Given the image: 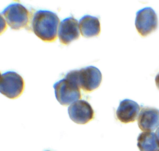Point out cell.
<instances>
[{"mask_svg":"<svg viewBox=\"0 0 159 151\" xmlns=\"http://www.w3.org/2000/svg\"><path fill=\"white\" fill-rule=\"evenodd\" d=\"M60 20L56 13L48 10H40L32 18V30L44 42H52L57 38Z\"/></svg>","mask_w":159,"mask_h":151,"instance_id":"6da1fadb","label":"cell"},{"mask_svg":"<svg viewBox=\"0 0 159 151\" xmlns=\"http://www.w3.org/2000/svg\"><path fill=\"white\" fill-rule=\"evenodd\" d=\"M66 76L77 82L79 87L85 92H91L97 89L102 79L101 72L93 66L73 70Z\"/></svg>","mask_w":159,"mask_h":151,"instance_id":"7a4b0ae2","label":"cell"},{"mask_svg":"<svg viewBox=\"0 0 159 151\" xmlns=\"http://www.w3.org/2000/svg\"><path fill=\"white\" fill-rule=\"evenodd\" d=\"M53 87L56 98L61 105H70L81 98L78 84L67 76L56 83Z\"/></svg>","mask_w":159,"mask_h":151,"instance_id":"3957f363","label":"cell"},{"mask_svg":"<svg viewBox=\"0 0 159 151\" xmlns=\"http://www.w3.org/2000/svg\"><path fill=\"white\" fill-rule=\"evenodd\" d=\"M8 25L15 30L25 28L30 21L29 11L24 6L19 3H13L7 7L1 13Z\"/></svg>","mask_w":159,"mask_h":151,"instance_id":"277c9868","label":"cell"},{"mask_svg":"<svg viewBox=\"0 0 159 151\" xmlns=\"http://www.w3.org/2000/svg\"><path fill=\"white\" fill-rule=\"evenodd\" d=\"M24 89V79L17 73L9 71L1 75L0 91L7 98H16L22 95Z\"/></svg>","mask_w":159,"mask_h":151,"instance_id":"5b68a950","label":"cell"},{"mask_svg":"<svg viewBox=\"0 0 159 151\" xmlns=\"http://www.w3.org/2000/svg\"><path fill=\"white\" fill-rule=\"evenodd\" d=\"M158 17L156 12L151 7H145L136 13L135 25L139 33L147 36L155 31L158 27Z\"/></svg>","mask_w":159,"mask_h":151,"instance_id":"8992f818","label":"cell"},{"mask_svg":"<svg viewBox=\"0 0 159 151\" xmlns=\"http://www.w3.org/2000/svg\"><path fill=\"white\" fill-rule=\"evenodd\" d=\"M71 120L76 124L84 125L93 120L94 112L91 104L84 100H80L72 103L68 109Z\"/></svg>","mask_w":159,"mask_h":151,"instance_id":"52a82bcc","label":"cell"},{"mask_svg":"<svg viewBox=\"0 0 159 151\" xmlns=\"http://www.w3.org/2000/svg\"><path fill=\"white\" fill-rule=\"evenodd\" d=\"M79 21L73 17H69L60 22L58 36L61 43L68 45L80 36Z\"/></svg>","mask_w":159,"mask_h":151,"instance_id":"ba28073f","label":"cell"},{"mask_svg":"<svg viewBox=\"0 0 159 151\" xmlns=\"http://www.w3.org/2000/svg\"><path fill=\"white\" fill-rule=\"evenodd\" d=\"M138 124L142 131L155 130L159 126V110L153 107H143L139 115Z\"/></svg>","mask_w":159,"mask_h":151,"instance_id":"9c48e42d","label":"cell"},{"mask_svg":"<svg viewBox=\"0 0 159 151\" xmlns=\"http://www.w3.org/2000/svg\"><path fill=\"white\" fill-rule=\"evenodd\" d=\"M140 106L138 103L129 99H125L120 102L116 111L118 120L124 124L134 122L137 119Z\"/></svg>","mask_w":159,"mask_h":151,"instance_id":"30bf717a","label":"cell"},{"mask_svg":"<svg viewBox=\"0 0 159 151\" xmlns=\"http://www.w3.org/2000/svg\"><path fill=\"white\" fill-rule=\"evenodd\" d=\"M79 27L82 35L86 38L98 36L100 32L98 18L90 15H85L80 19Z\"/></svg>","mask_w":159,"mask_h":151,"instance_id":"8fae6325","label":"cell"},{"mask_svg":"<svg viewBox=\"0 0 159 151\" xmlns=\"http://www.w3.org/2000/svg\"><path fill=\"white\" fill-rule=\"evenodd\" d=\"M137 141V146L140 151H157L158 150V144L154 132L144 131L140 133Z\"/></svg>","mask_w":159,"mask_h":151,"instance_id":"7c38bea8","label":"cell"},{"mask_svg":"<svg viewBox=\"0 0 159 151\" xmlns=\"http://www.w3.org/2000/svg\"><path fill=\"white\" fill-rule=\"evenodd\" d=\"M155 136H156V140H157V144H158V147H159V127L155 131Z\"/></svg>","mask_w":159,"mask_h":151,"instance_id":"4fadbf2b","label":"cell"},{"mask_svg":"<svg viewBox=\"0 0 159 151\" xmlns=\"http://www.w3.org/2000/svg\"><path fill=\"white\" fill-rule=\"evenodd\" d=\"M155 83H156V86L159 89V72L158 74L156 75L155 78Z\"/></svg>","mask_w":159,"mask_h":151,"instance_id":"5bb4252c","label":"cell"},{"mask_svg":"<svg viewBox=\"0 0 159 151\" xmlns=\"http://www.w3.org/2000/svg\"><path fill=\"white\" fill-rule=\"evenodd\" d=\"M157 151H159V150H157Z\"/></svg>","mask_w":159,"mask_h":151,"instance_id":"9a60e30c","label":"cell"},{"mask_svg":"<svg viewBox=\"0 0 159 151\" xmlns=\"http://www.w3.org/2000/svg\"></svg>","mask_w":159,"mask_h":151,"instance_id":"2e32d148","label":"cell"}]
</instances>
